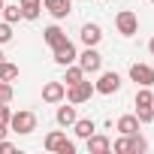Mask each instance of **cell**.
<instances>
[{
	"label": "cell",
	"mask_w": 154,
	"mask_h": 154,
	"mask_svg": "<svg viewBox=\"0 0 154 154\" xmlns=\"http://www.w3.org/2000/svg\"><path fill=\"white\" fill-rule=\"evenodd\" d=\"M151 103H154V94L148 88H139L136 91V106H151Z\"/></svg>",
	"instance_id": "cell-22"
},
{
	"label": "cell",
	"mask_w": 154,
	"mask_h": 154,
	"mask_svg": "<svg viewBox=\"0 0 154 154\" xmlns=\"http://www.w3.org/2000/svg\"><path fill=\"white\" fill-rule=\"evenodd\" d=\"M18 6H21L24 18L33 21V18H39V12H42V0H18Z\"/></svg>",
	"instance_id": "cell-13"
},
{
	"label": "cell",
	"mask_w": 154,
	"mask_h": 154,
	"mask_svg": "<svg viewBox=\"0 0 154 154\" xmlns=\"http://www.w3.org/2000/svg\"><path fill=\"white\" fill-rule=\"evenodd\" d=\"M3 6H6V3H3V0H0V15H3Z\"/></svg>",
	"instance_id": "cell-31"
},
{
	"label": "cell",
	"mask_w": 154,
	"mask_h": 154,
	"mask_svg": "<svg viewBox=\"0 0 154 154\" xmlns=\"http://www.w3.org/2000/svg\"><path fill=\"white\" fill-rule=\"evenodd\" d=\"M9 118H12L9 106H6V103H0V121H3V124H9Z\"/></svg>",
	"instance_id": "cell-27"
},
{
	"label": "cell",
	"mask_w": 154,
	"mask_h": 154,
	"mask_svg": "<svg viewBox=\"0 0 154 154\" xmlns=\"http://www.w3.org/2000/svg\"><path fill=\"white\" fill-rule=\"evenodd\" d=\"M136 118H139V124H151L154 121V109L151 106H136Z\"/></svg>",
	"instance_id": "cell-21"
},
{
	"label": "cell",
	"mask_w": 154,
	"mask_h": 154,
	"mask_svg": "<svg viewBox=\"0 0 154 154\" xmlns=\"http://www.w3.org/2000/svg\"><path fill=\"white\" fill-rule=\"evenodd\" d=\"M9 130H12V133H21V136L33 133V130H36V115L27 112V109L12 112V118H9Z\"/></svg>",
	"instance_id": "cell-1"
},
{
	"label": "cell",
	"mask_w": 154,
	"mask_h": 154,
	"mask_svg": "<svg viewBox=\"0 0 154 154\" xmlns=\"http://www.w3.org/2000/svg\"><path fill=\"white\" fill-rule=\"evenodd\" d=\"M148 51H151V54H154V36H151V42H148Z\"/></svg>",
	"instance_id": "cell-30"
},
{
	"label": "cell",
	"mask_w": 154,
	"mask_h": 154,
	"mask_svg": "<svg viewBox=\"0 0 154 154\" xmlns=\"http://www.w3.org/2000/svg\"><path fill=\"white\" fill-rule=\"evenodd\" d=\"M130 142H133V154H142V151H148V142H145L139 133H130Z\"/></svg>",
	"instance_id": "cell-23"
},
{
	"label": "cell",
	"mask_w": 154,
	"mask_h": 154,
	"mask_svg": "<svg viewBox=\"0 0 154 154\" xmlns=\"http://www.w3.org/2000/svg\"><path fill=\"white\" fill-rule=\"evenodd\" d=\"M130 79L139 85V88H151L154 85V69L148 63H133L130 66Z\"/></svg>",
	"instance_id": "cell-6"
},
{
	"label": "cell",
	"mask_w": 154,
	"mask_h": 154,
	"mask_svg": "<svg viewBox=\"0 0 154 154\" xmlns=\"http://www.w3.org/2000/svg\"><path fill=\"white\" fill-rule=\"evenodd\" d=\"M79 36H82L85 45H97V42L103 39V30H100V24H91V21H88V24H82V33H79Z\"/></svg>",
	"instance_id": "cell-11"
},
{
	"label": "cell",
	"mask_w": 154,
	"mask_h": 154,
	"mask_svg": "<svg viewBox=\"0 0 154 154\" xmlns=\"http://www.w3.org/2000/svg\"><path fill=\"white\" fill-rule=\"evenodd\" d=\"M57 124H60V127H72V124H75V106H72V103L57 109Z\"/></svg>",
	"instance_id": "cell-16"
},
{
	"label": "cell",
	"mask_w": 154,
	"mask_h": 154,
	"mask_svg": "<svg viewBox=\"0 0 154 154\" xmlns=\"http://www.w3.org/2000/svg\"><path fill=\"white\" fill-rule=\"evenodd\" d=\"M51 51H54V60H57L60 66H66V63H75V57H79V54H75V45H72L69 39H63V42H60V45H54Z\"/></svg>",
	"instance_id": "cell-8"
},
{
	"label": "cell",
	"mask_w": 154,
	"mask_h": 154,
	"mask_svg": "<svg viewBox=\"0 0 154 154\" xmlns=\"http://www.w3.org/2000/svg\"><path fill=\"white\" fill-rule=\"evenodd\" d=\"M12 100V88H9V82H0V103H9Z\"/></svg>",
	"instance_id": "cell-26"
},
{
	"label": "cell",
	"mask_w": 154,
	"mask_h": 154,
	"mask_svg": "<svg viewBox=\"0 0 154 154\" xmlns=\"http://www.w3.org/2000/svg\"><path fill=\"white\" fill-rule=\"evenodd\" d=\"M6 133H9V124H3V121H0V139H6Z\"/></svg>",
	"instance_id": "cell-29"
},
{
	"label": "cell",
	"mask_w": 154,
	"mask_h": 154,
	"mask_svg": "<svg viewBox=\"0 0 154 154\" xmlns=\"http://www.w3.org/2000/svg\"><path fill=\"white\" fill-rule=\"evenodd\" d=\"M115 27H118L121 36H133V33L139 30V18H136V12H133V9H121V12L115 15Z\"/></svg>",
	"instance_id": "cell-3"
},
{
	"label": "cell",
	"mask_w": 154,
	"mask_h": 154,
	"mask_svg": "<svg viewBox=\"0 0 154 154\" xmlns=\"http://www.w3.org/2000/svg\"><path fill=\"white\" fill-rule=\"evenodd\" d=\"M66 97V85L63 82H48L45 88H42V100L45 103H60Z\"/></svg>",
	"instance_id": "cell-9"
},
{
	"label": "cell",
	"mask_w": 154,
	"mask_h": 154,
	"mask_svg": "<svg viewBox=\"0 0 154 154\" xmlns=\"http://www.w3.org/2000/svg\"><path fill=\"white\" fill-rule=\"evenodd\" d=\"M115 151H118V154H130V151H133V142H130V136L118 139V142H115Z\"/></svg>",
	"instance_id": "cell-24"
},
{
	"label": "cell",
	"mask_w": 154,
	"mask_h": 154,
	"mask_svg": "<svg viewBox=\"0 0 154 154\" xmlns=\"http://www.w3.org/2000/svg\"><path fill=\"white\" fill-rule=\"evenodd\" d=\"M3 60H6V54H3V51H0V63H3Z\"/></svg>",
	"instance_id": "cell-32"
},
{
	"label": "cell",
	"mask_w": 154,
	"mask_h": 154,
	"mask_svg": "<svg viewBox=\"0 0 154 154\" xmlns=\"http://www.w3.org/2000/svg\"><path fill=\"white\" fill-rule=\"evenodd\" d=\"M9 39H12V24L0 21V42H9Z\"/></svg>",
	"instance_id": "cell-25"
},
{
	"label": "cell",
	"mask_w": 154,
	"mask_h": 154,
	"mask_svg": "<svg viewBox=\"0 0 154 154\" xmlns=\"http://www.w3.org/2000/svg\"><path fill=\"white\" fill-rule=\"evenodd\" d=\"M42 39H45V42H48V45L54 48V45H60V42L66 39V33H63V30H60L57 24H51V27H45V30H42Z\"/></svg>",
	"instance_id": "cell-15"
},
{
	"label": "cell",
	"mask_w": 154,
	"mask_h": 154,
	"mask_svg": "<svg viewBox=\"0 0 154 154\" xmlns=\"http://www.w3.org/2000/svg\"><path fill=\"white\" fill-rule=\"evenodd\" d=\"M3 18L9 21V24H15V21H21L24 18V12H21V6L15 3V6H3Z\"/></svg>",
	"instance_id": "cell-20"
},
{
	"label": "cell",
	"mask_w": 154,
	"mask_h": 154,
	"mask_svg": "<svg viewBox=\"0 0 154 154\" xmlns=\"http://www.w3.org/2000/svg\"><path fill=\"white\" fill-rule=\"evenodd\" d=\"M97 91H94V85L91 82H75V85H66V100L72 103V106H79V103H88L91 97H94Z\"/></svg>",
	"instance_id": "cell-2"
},
{
	"label": "cell",
	"mask_w": 154,
	"mask_h": 154,
	"mask_svg": "<svg viewBox=\"0 0 154 154\" xmlns=\"http://www.w3.org/2000/svg\"><path fill=\"white\" fill-rule=\"evenodd\" d=\"M75 60H79V66H82L85 72H100V66H103V57H100V51H97L94 45H88Z\"/></svg>",
	"instance_id": "cell-5"
},
{
	"label": "cell",
	"mask_w": 154,
	"mask_h": 154,
	"mask_svg": "<svg viewBox=\"0 0 154 154\" xmlns=\"http://www.w3.org/2000/svg\"><path fill=\"white\" fill-rule=\"evenodd\" d=\"M109 148H112V142H109L106 136H97V133L88 136V151H91V154H106Z\"/></svg>",
	"instance_id": "cell-12"
},
{
	"label": "cell",
	"mask_w": 154,
	"mask_h": 154,
	"mask_svg": "<svg viewBox=\"0 0 154 154\" xmlns=\"http://www.w3.org/2000/svg\"><path fill=\"white\" fill-rule=\"evenodd\" d=\"M151 3H154V0H151Z\"/></svg>",
	"instance_id": "cell-34"
},
{
	"label": "cell",
	"mask_w": 154,
	"mask_h": 154,
	"mask_svg": "<svg viewBox=\"0 0 154 154\" xmlns=\"http://www.w3.org/2000/svg\"><path fill=\"white\" fill-rule=\"evenodd\" d=\"M82 79H85V69H82V66L66 63V75H63V82H66V85H75V82H82Z\"/></svg>",
	"instance_id": "cell-18"
},
{
	"label": "cell",
	"mask_w": 154,
	"mask_h": 154,
	"mask_svg": "<svg viewBox=\"0 0 154 154\" xmlns=\"http://www.w3.org/2000/svg\"><path fill=\"white\" fill-rule=\"evenodd\" d=\"M12 79H18V66L15 63H0V82H12Z\"/></svg>",
	"instance_id": "cell-19"
},
{
	"label": "cell",
	"mask_w": 154,
	"mask_h": 154,
	"mask_svg": "<svg viewBox=\"0 0 154 154\" xmlns=\"http://www.w3.org/2000/svg\"><path fill=\"white\" fill-rule=\"evenodd\" d=\"M45 148L48 151H54V154H75V142H69L63 133H48L45 136Z\"/></svg>",
	"instance_id": "cell-4"
},
{
	"label": "cell",
	"mask_w": 154,
	"mask_h": 154,
	"mask_svg": "<svg viewBox=\"0 0 154 154\" xmlns=\"http://www.w3.org/2000/svg\"><path fill=\"white\" fill-rule=\"evenodd\" d=\"M72 127H75V136H79V139H88V136L97 130L91 118H75V124H72Z\"/></svg>",
	"instance_id": "cell-17"
},
{
	"label": "cell",
	"mask_w": 154,
	"mask_h": 154,
	"mask_svg": "<svg viewBox=\"0 0 154 154\" xmlns=\"http://www.w3.org/2000/svg\"><path fill=\"white\" fill-rule=\"evenodd\" d=\"M151 109H154V103H151Z\"/></svg>",
	"instance_id": "cell-33"
},
{
	"label": "cell",
	"mask_w": 154,
	"mask_h": 154,
	"mask_svg": "<svg viewBox=\"0 0 154 154\" xmlns=\"http://www.w3.org/2000/svg\"><path fill=\"white\" fill-rule=\"evenodd\" d=\"M0 154H15V145L6 142V139H0Z\"/></svg>",
	"instance_id": "cell-28"
},
{
	"label": "cell",
	"mask_w": 154,
	"mask_h": 154,
	"mask_svg": "<svg viewBox=\"0 0 154 154\" xmlns=\"http://www.w3.org/2000/svg\"><path fill=\"white\" fill-rule=\"evenodd\" d=\"M118 130H121V136L139 133V118H136V115H121V118H118Z\"/></svg>",
	"instance_id": "cell-14"
},
{
	"label": "cell",
	"mask_w": 154,
	"mask_h": 154,
	"mask_svg": "<svg viewBox=\"0 0 154 154\" xmlns=\"http://www.w3.org/2000/svg\"><path fill=\"white\" fill-rule=\"evenodd\" d=\"M94 91H97V94H106V97H109V94H118V91H121V75H118V72H103L100 82L94 85Z\"/></svg>",
	"instance_id": "cell-7"
},
{
	"label": "cell",
	"mask_w": 154,
	"mask_h": 154,
	"mask_svg": "<svg viewBox=\"0 0 154 154\" xmlns=\"http://www.w3.org/2000/svg\"><path fill=\"white\" fill-rule=\"evenodd\" d=\"M42 6L54 15V18H66L69 12H72V6H69V0H42Z\"/></svg>",
	"instance_id": "cell-10"
}]
</instances>
